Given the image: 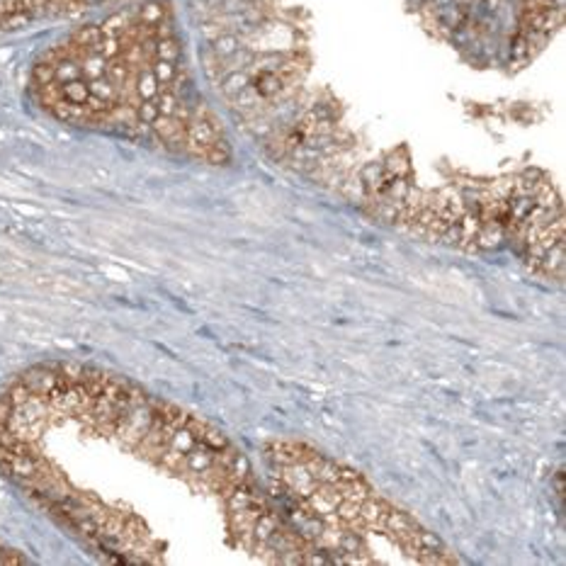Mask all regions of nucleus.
<instances>
[{
    "mask_svg": "<svg viewBox=\"0 0 566 566\" xmlns=\"http://www.w3.org/2000/svg\"><path fill=\"white\" fill-rule=\"evenodd\" d=\"M15 564H27V559L20 552H15V549H10L8 544L0 542V566H15Z\"/></svg>",
    "mask_w": 566,
    "mask_h": 566,
    "instance_id": "1",
    "label": "nucleus"
}]
</instances>
